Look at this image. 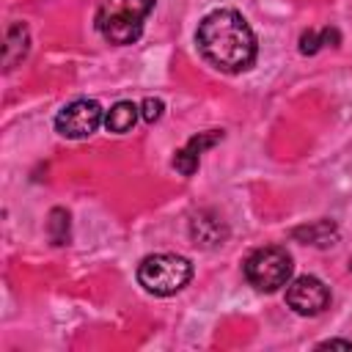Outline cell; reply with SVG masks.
Segmentation results:
<instances>
[{
	"label": "cell",
	"instance_id": "cell-9",
	"mask_svg": "<svg viewBox=\"0 0 352 352\" xmlns=\"http://www.w3.org/2000/svg\"><path fill=\"white\" fill-rule=\"evenodd\" d=\"M30 50V30L25 22H11L6 30V44H3V69H14L19 60H25Z\"/></svg>",
	"mask_w": 352,
	"mask_h": 352
},
{
	"label": "cell",
	"instance_id": "cell-14",
	"mask_svg": "<svg viewBox=\"0 0 352 352\" xmlns=\"http://www.w3.org/2000/svg\"><path fill=\"white\" fill-rule=\"evenodd\" d=\"M319 47H322L319 30H305V33L300 36V52H302V55H316Z\"/></svg>",
	"mask_w": 352,
	"mask_h": 352
},
{
	"label": "cell",
	"instance_id": "cell-11",
	"mask_svg": "<svg viewBox=\"0 0 352 352\" xmlns=\"http://www.w3.org/2000/svg\"><path fill=\"white\" fill-rule=\"evenodd\" d=\"M138 116H140V107H138L135 102H116V104L104 113V126H107V132L124 135V132H129V129L135 126Z\"/></svg>",
	"mask_w": 352,
	"mask_h": 352
},
{
	"label": "cell",
	"instance_id": "cell-13",
	"mask_svg": "<svg viewBox=\"0 0 352 352\" xmlns=\"http://www.w3.org/2000/svg\"><path fill=\"white\" fill-rule=\"evenodd\" d=\"M162 113H165V102H162V99H157V96H146V99L140 102V116H143L146 124L160 121Z\"/></svg>",
	"mask_w": 352,
	"mask_h": 352
},
{
	"label": "cell",
	"instance_id": "cell-12",
	"mask_svg": "<svg viewBox=\"0 0 352 352\" xmlns=\"http://www.w3.org/2000/svg\"><path fill=\"white\" fill-rule=\"evenodd\" d=\"M47 234L52 239V245H69V212L55 206L50 212V220H47Z\"/></svg>",
	"mask_w": 352,
	"mask_h": 352
},
{
	"label": "cell",
	"instance_id": "cell-1",
	"mask_svg": "<svg viewBox=\"0 0 352 352\" xmlns=\"http://www.w3.org/2000/svg\"><path fill=\"white\" fill-rule=\"evenodd\" d=\"M195 44L201 55L220 72L236 74L253 66L256 60V36L248 19L234 8H214L209 11L195 30Z\"/></svg>",
	"mask_w": 352,
	"mask_h": 352
},
{
	"label": "cell",
	"instance_id": "cell-10",
	"mask_svg": "<svg viewBox=\"0 0 352 352\" xmlns=\"http://www.w3.org/2000/svg\"><path fill=\"white\" fill-rule=\"evenodd\" d=\"M292 236L305 245H314V248H330L338 242V226L333 220H314V223L297 226L292 231Z\"/></svg>",
	"mask_w": 352,
	"mask_h": 352
},
{
	"label": "cell",
	"instance_id": "cell-4",
	"mask_svg": "<svg viewBox=\"0 0 352 352\" xmlns=\"http://www.w3.org/2000/svg\"><path fill=\"white\" fill-rule=\"evenodd\" d=\"M292 267H294V264H292V256H289V250L280 248V245L258 248V250H253V253L245 258V264H242L248 283H250L253 289H258V292H267V294H270V292H278L280 286L289 283Z\"/></svg>",
	"mask_w": 352,
	"mask_h": 352
},
{
	"label": "cell",
	"instance_id": "cell-2",
	"mask_svg": "<svg viewBox=\"0 0 352 352\" xmlns=\"http://www.w3.org/2000/svg\"><path fill=\"white\" fill-rule=\"evenodd\" d=\"M157 0H99L94 25L107 44L126 47L140 38L143 22Z\"/></svg>",
	"mask_w": 352,
	"mask_h": 352
},
{
	"label": "cell",
	"instance_id": "cell-15",
	"mask_svg": "<svg viewBox=\"0 0 352 352\" xmlns=\"http://www.w3.org/2000/svg\"><path fill=\"white\" fill-rule=\"evenodd\" d=\"M319 36H322V44H333V47L341 44V33L336 28H324V30H319Z\"/></svg>",
	"mask_w": 352,
	"mask_h": 352
},
{
	"label": "cell",
	"instance_id": "cell-8",
	"mask_svg": "<svg viewBox=\"0 0 352 352\" xmlns=\"http://www.w3.org/2000/svg\"><path fill=\"white\" fill-rule=\"evenodd\" d=\"M190 239L198 248H217L228 239V226L209 209L195 212L192 220H190Z\"/></svg>",
	"mask_w": 352,
	"mask_h": 352
},
{
	"label": "cell",
	"instance_id": "cell-16",
	"mask_svg": "<svg viewBox=\"0 0 352 352\" xmlns=\"http://www.w3.org/2000/svg\"><path fill=\"white\" fill-rule=\"evenodd\" d=\"M352 349V341H344V338H330V341H322L319 349Z\"/></svg>",
	"mask_w": 352,
	"mask_h": 352
},
{
	"label": "cell",
	"instance_id": "cell-6",
	"mask_svg": "<svg viewBox=\"0 0 352 352\" xmlns=\"http://www.w3.org/2000/svg\"><path fill=\"white\" fill-rule=\"evenodd\" d=\"M286 305L300 316H316L330 305V289L316 275H300L286 283Z\"/></svg>",
	"mask_w": 352,
	"mask_h": 352
},
{
	"label": "cell",
	"instance_id": "cell-7",
	"mask_svg": "<svg viewBox=\"0 0 352 352\" xmlns=\"http://www.w3.org/2000/svg\"><path fill=\"white\" fill-rule=\"evenodd\" d=\"M223 140V129H206V132H198L192 135L176 154H173V168L182 173V176H192L198 170V162H201V154L206 148H212L214 143Z\"/></svg>",
	"mask_w": 352,
	"mask_h": 352
},
{
	"label": "cell",
	"instance_id": "cell-3",
	"mask_svg": "<svg viewBox=\"0 0 352 352\" xmlns=\"http://www.w3.org/2000/svg\"><path fill=\"white\" fill-rule=\"evenodd\" d=\"M192 278L190 258L179 253H151L138 264V283L157 297H170L182 292Z\"/></svg>",
	"mask_w": 352,
	"mask_h": 352
},
{
	"label": "cell",
	"instance_id": "cell-5",
	"mask_svg": "<svg viewBox=\"0 0 352 352\" xmlns=\"http://www.w3.org/2000/svg\"><path fill=\"white\" fill-rule=\"evenodd\" d=\"M102 121H104V113L96 99H74L55 116V129L69 140H82L94 135Z\"/></svg>",
	"mask_w": 352,
	"mask_h": 352
}]
</instances>
